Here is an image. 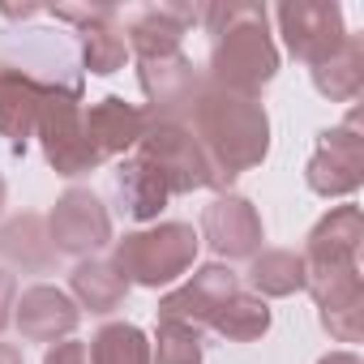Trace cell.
I'll return each mask as SVG.
<instances>
[{"instance_id": "26", "label": "cell", "mask_w": 364, "mask_h": 364, "mask_svg": "<svg viewBox=\"0 0 364 364\" xmlns=\"http://www.w3.org/2000/svg\"><path fill=\"white\" fill-rule=\"evenodd\" d=\"M43 364H90V351H86L82 338H60V343L48 347Z\"/></svg>"}, {"instance_id": "11", "label": "cell", "mask_w": 364, "mask_h": 364, "mask_svg": "<svg viewBox=\"0 0 364 364\" xmlns=\"http://www.w3.org/2000/svg\"><path fill=\"white\" fill-rule=\"evenodd\" d=\"M137 82H141V95L150 103L146 116H159V120H185L193 99H198V86H202V73L193 69V60L185 52L176 56H154V60H137Z\"/></svg>"}, {"instance_id": "18", "label": "cell", "mask_w": 364, "mask_h": 364, "mask_svg": "<svg viewBox=\"0 0 364 364\" xmlns=\"http://www.w3.org/2000/svg\"><path fill=\"white\" fill-rule=\"evenodd\" d=\"M69 291H73V304H77V309H86V313H95V317H107V313H116V309L124 304L129 283H124V274H120L112 262H103V257H82V262L69 270Z\"/></svg>"}, {"instance_id": "17", "label": "cell", "mask_w": 364, "mask_h": 364, "mask_svg": "<svg viewBox=\"0 0 364 364\" xmlns=\"http://www.w3.org/2000/svg\"><path fill=\"white\" fill-rule=\"evenodd\" d=\"M141 129H146V112L133 107V103H124L120 95H107V99H99L86 112V133H90V141H95V150L103 159L133 150L137 137H141Z\"/></svg>"}, {"instance_id": "25", "label": "cell", "mask_w": 364, "mask_h": 364, "mask_svg": "<svg viewBox=\"0 0 364 364\" xmlns=\"http://www.w3.org/2000/svg\"><path fill=\"white\" fill-rule=\"evenodd\" d=\"M202 330L189 321H159L150 343V364H202Z\"/></svg>"}, {"instance_id": "10", "label": "cell", "mask_w": 364, "mask_h": 364, "mask_svg": "<svg viewBox=\"0 0 364 364\" xmlns=\"http://www.w3.org/2000/svg\"><path fill=\"white\" fill-rule=\"evenodd\" d=\"M56 18H60V22H77V35H82V65H86L95 77H112V73L124 69L129 43H124L120 9H112V5H60Z\"/></svg>"}, {"instance_id": "27", "label": "cell", "mask_w": 364, "mask_h": 364, "mask_svg": "<svg viewBox=\"0 0 364 364\" xmlns=\"http://www.w3.org/2000/svg\"><path fill=\"white\" fill-rule=\"evenodd\" d=\"M14 304H18V283L9 270H0V330L14 321Z\"/></svg>"}, {"instance_id": "29", "label": "cell", "mask_w": 364, "mask_h": 364, "mask_svg": "<svg viewBox=\"0 0 364 364\" xmlns=\"http://www.w3.org/2000/svg\"><path fill=\"white\" fill-rule=\"evenodd\" d=\"M0 364H22V347H14V343H0Z\"/></svg>"}, {"instance_id": "30", "label": "cell", "mask_w": 364, "mask_h": 364, "mask_svg": "<svg viewBox=\"0 0 364 364\" xmlns=\"http://www.w3.org/2000/svg\"><path fill=\"white\" fill-rule=\"evenodd\" d=\"M5 198H9V189H5V176H0V210H5Z\"/></svg>"}, {"instance_id": "13", "label": "cell", "mask_w": 364, "mask_h": 364, "mask_svg": "<svg viewBox=\"0 0 364 364\" xmlns=\"http://www.w3.org/2000/svg\"><path fill=\"white\" fill-rule=\"evenodd\" d=\"M14 321H18V330H22L26 343H60V338H69L77 330L82 309L73 304L69 291H60L52 283H35V287H26L18 296Z\"/></svg>"}, {"instance_id": "24", "label": "cell", "mask_w": 364, "mask_h": 364, "mask_svg": "<svg viewBox=\"0 0 364 364\" xmlns=\"http://www.w3.org/2000/svg\"><path fill=\"white\" fill-rule=\"evenodd\" d=\"M210 330H219L228 343H253L270 330V304L253 291H236L210 321Z\"/></svg>"}, {"instance_id": "4", "label": "cell", "mask_w": 364, "mask_h": 364, "mask_svg": "<svg viewBox=\"0 0 364 364\" xmlns=\"http://www.w3.org/2000/svg\"><path fill=\"white\" fill-rule=\"evenodd\" d=\"M133 154H141L163 180L171 198L176 193H193V189H228V180L219 176V167L210 163V154L202 150V141L193 137V129L185 120H159L146 116V129L133 146Z\"/></svg>"}, {"instance_id": "1", "label": "cell", "mask_w": 364, "mask_h": 364, "mask_svg": "<svg viewBox=\"0 0 364 364\" xmlns=\"http://www.w3.org/2000/svg\"><path fill=\"white\" fill-rule=\"evenodd\" d=\"M185 124L193 129V137L202 141V150L210 154V163L219 167V176L228 185L240 171L262 167V159L270 154V116H266V107L257 99L223 90L206 77L198 86V99H193Z\"/></svg>"}, {"instance_id": "8", "label": "cell", "mask_w": 364, "mask_h": 364, "mask_svg": "<svg viewBox=\"0 0 364 364\" xmlns=\"http://www.w3.org/2000/svg\"><path fill=\"white\" fill-rule=\"evenodd\" d=\"M48 240L56 253L69 257H95L112 240V215L99 193L90 189H65L48 215Z\"/></svg>"}, {"instance_id": "20", "label": "cell", "mask_w": 364, "mask_h": 364, "mask_svg": "<svg viewBox=\"0 0 364 364\" xmlns=\"http://www.w3.org/2000/svg\"><path fill=\"white\" fill-rule=\"evenodd\" d=\"M313 86L317 95H326L330 103H351L364 90V43L355 35H347V43L313 69Z\"/></svg>"}, {"instance_id": "3", "label": "cell", "mask_w": 364, "mask_h": 364, "mask_svg": "<svg viewBox=\"0 0 364 364\" xmlns=\"http://www.w3.org/2000/svg\"><path fill=\"white\" fill-rule=\"evenodd\" d=\"M198 245L202 236L193 232V223H154L141 232H129L116 240L112 266L124 274V283L137 287H167L180 274H189L198 262Z\"/></svg>"}, {"instance_id": "7", "label": "cell", "mask_w": 364, "mask_h": 364, "mask_svg": "<svg viewBox=\"0 0 364 364\" xmlns=\"http://www.w3.org/2000/svg\"><path fill=\"white\" fill-rule=\"evenodd\" d=\"M283 43L296 60H304L309 69L326 65L343 43H347V26H343V9L334 0H296V5H279L274 9Z\"/></svg>"}, {"instance_id": "14", "label": "cell", "mask_w": 364, "mask_h": 364, "mask_svg": "<svg viewBox=\"0 0 364 364\" xmlns=\"http://www.w3.org/2000/svg\"><path fill=\"white\" fill-rule=\"evenodd\" d=\"M48 86L52 82H39L18 65H0V137L9 141L14 154H26V141L35 137V120L48 99Z\"/></svg>"}, {"instance_id": "9", "label": "cell", "mask_w": 364, "mask_h": 364, "mask_svg": "<svg viewBox=\"0 0 364 364\" xmlns=\"http://www.w3.org/2000/svg\"><path fill=\"white\" fill-rule=\"evenodd\" d=\"M202 240L215 249V257L223 262H240V257H257L266 228L262 215L249 198L240 193H219L206 210H202Z\"/></svg>"}, {"instance_id": "28", "label": "cell", "mask_w": 364, "mask_h": 364, "mask_svg": "<svg viewBox=\"0 0 364 364\" xmlns=\"http://www.w3.org/2000/svg\"><path fill=\"white\" fill-rule=\"evenodd\" d=\"M317 364H364L355 351H330V355H321Z\"/></svg>"}, {"instance_id": "19", "label": "cell", "mask_w": 364, "mask_h": 364, "mask_svg": "<svg viewBox=\"0 0 364 364\" xmlns=\"http://www.w3.org/2000/svg\"><path fill=\"white\" fill-rule=\"evenodd\" d=\"M116 193H120L124 210H129L137 223H154V219L163 215V206L171 202L167 180H163L141 154H129V159L116 167Z\"/></svg>"}, {"instance_id": "23", "label": "cell", "mask_w": 364, "mask_h": 364, "mask_svg": "<svg viewBox=\"0 0 364 364\" xmlns=\"http://www.w3.org/2000/svg\"><path fill=\"white\" fill-rule=\"evenodd\" d=\"M90 364H150V338L133 321H107L90 338Z\"/></svg>"}, {"instance_id": "16", "label": "cell", "mask_w": 364, "mask_h": 364, "mask_svg": "<svg viewBox=\"0 0 364 364\" xmlns=\"http://www.w3.org/2000/svg\"><path fill=\"white\" fill-rule=\"evenodd\" d=\"M198 18V9H176V5H150L129 14L124 26V43L137 60H154V56H176L185 43L189 22Z\"/></svg>"}, {"instance_id": "2", "label": "cell", "mask_w": 364, "mask_h": 364, "mask_svg": "<svg viewBox=\"0 0 364 364\" xmlns=\"http://www.w3.org/2000/svg\"><path fill=\"white\" fill-rule=\"evenodd\" d=\"M198 18L215 35L206 82L257 99V90L270 86L279 73V48L270 39L266 9L262 5H206L198 9Z\"/></svg>"}, {"instance_id": "15", "label": "cell", "mask_w": 364, "mask_h": 364, "mask_svg": "<svg viewBox=\"0 0 364 364\" xmlns=\"http://www.w3.org/2000/svg\"><path fill=\"white\" fill-rule=\"evenodd\" d=\"M360 245H364V210L360 206H334L326 210L313 232H309V245H304V266L309 270H321V266H360Z\"/></svg>"}, {"instance_id": "6", "label": "cell", "mask_w": 364, "mask_h": 364, "mask_svg": "<svg viewBox=\"0 0 364 364\" xmlns=\"http://www.w3.org/2000/svg\"><path fill=\"white\" fill-rule=\"evenodd\" d=\"M304 180L317 198H351L364 185V133L355 112L343 124L317 133V150L304 167Z\"/></svg>"}, {"instance_id": "21", "label": "cell", "mask_w": 364, "mask_h": 364, "mask_svg": "<svg viewBox=\"0 0 364 364\" xmlns=\"http://www.w3.org/2000/svg\"><path fill=\"white\" fill-rule=\"evenodd\" d=\"M249 283L253 296H296L304 291V257L291 249H262L249 257Z\"/></svg>"}, {"instance_id": "12", "label": "cell", "mask_w": 364, "mask_h": 364, "mask_svg": "<svg viewBox=\"0 0 364 364\" xmlns=\"http://www.w3.org/2000/svg\"><path fill=\"white\" fill-rule=\"evenodd\" d=\"M236 291H240V279H236L223 262H210V266L193 270V279H189L185 287L167 291V296L159 300L154 317H159V321H189V326L202 330V326L215 321V313H219Z\"/></svg>"}, {"instance_id": "5", "label": "cell", "mask_w": 364, "mask_h": 364, "mask_svg": "<svg viewBox=\"0 0 364 364\" xmlns=\"http://www.w3.org/2000/svg\"><path fill=\"white\" fill-rule=\"evenodd\" d=\"M35 137L43 141V154L52 163L56 176H86L103 163V154L95 150L90 133H86V107H82V86H48V99L39 107L35 120Z\"/></svg>"}, {"instance_id": "22", "label": "cell", "mask_w": 364, "mask_h": 364, "mask_svg": "<svg viewBox=\"0 0 364 364\" xmlns=\"http://www.w3.org/2000/svg\"><path fill=\"white\" fill-rule=\"evenodd\" d=\"M52 240H48V223L39 215H18L0 228V257H9L22 270H43L52 262Z\"/></svg>"}]
</instances>
